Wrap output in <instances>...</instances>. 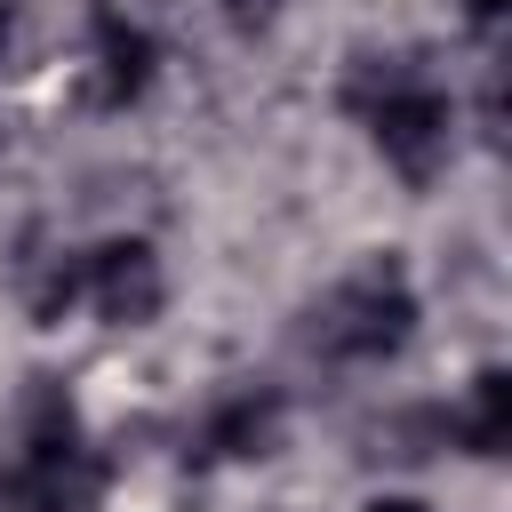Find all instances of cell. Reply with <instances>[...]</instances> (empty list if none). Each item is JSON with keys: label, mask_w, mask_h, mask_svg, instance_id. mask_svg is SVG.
<instances>
[{"label": "cell", "mask_w": 512, "mask_h": 512, "mask_svg": "<svg viewBox=\"0 0 512 512\" xmlns=\"http://www.w3.org/2000/svg\"><path fill=\"white\" fill-rule=\"evenodd\" d=\"M408 336H416V288H408L400 264L352 272V280L320 304V320H312V344H320L328 360H392Z\"/></svg>", "instance_id": "1"}, {"label": "cell", "mask_w": 512, "mask_h": 512, "mask_svg": "<svg viewBox=\"0 0 512 512\" xmlns=\"http://www.w3.org/2000/svg\"><path fill=\"white\" fill-rule=\"evenodd\" d=\"M360 112H368L376 152H384L408 184H424V176L448 160V144H456V104H448L424 72H384V88L360 96Z\"/></svg>", "instance_id": "2"}, {"label": "cell", "mask_w": 512, "mask_h": 512, "mask_svg": "<svg viewBox=\"0 0 512 512\" xmlns=\"http://www.w3.org/2000/svg\"><path fill=\"white\" fill-rule=\"evenodd\" d=\"M80 304H96V320L112 328H144L160 312V256L152 240H104L80 256Z\"/></svg>", "instance_id": "3"}, {"label": "cell", "mask_w": 512, "mask_h": 512, "mask_svg": "<svg viewBox=\"0 0 512 512\" xmlns=\"http://www.w3.org/2000/svg\"><path fill=\"white\" fill-rule=\"evenodd\" d=\"M152 64H160L152 32L136 16H120V8H96V80H88V96L104 112H120V104H136L152 88Z\"/></svg>", "instance_id": "4"}, {"label": "cell", "mask_w": 512, "mask_h": 512, "mask_svg": "<svg viewBox=\"0 0 512 512\" xmlns=\"http://www.w3.org/2000/svg\"><path fill=\"white\" fill-rule=\"evenodd\" d=\"M456 432H464L472 456H496V448H504V432H512V376H504V368H480V376H472V400H464Z\"/></svg>", "instance_id": "5"}, {"label": "cell", "mask_w": 512, "mask_h": 512, "mask_svg": "<svg viewBox=\"0 0 512 512\" xmlns=\"http://www.w3.org/2000/svg\"><path fill=\"white\" fill-rule=\"evenodd\" d=\"M272 424H280V400H272V392H240V400H224V408H216L208 448H224V456H264Z\"/></svg>", "instance_id": "6"}, {"label": "cell", "mask_w": 512, "mask_h": 512, "mask_svg": "<svg viewBox=\"0 0 512 512\" xmlns=\"http://www.w3.org/2000/svg\"><path fill=\"white\" fill-rule=\"evenodd\" d=\"M224 8H232V24H240V32H256V24H272V8H280V0H224Z\"/></svg>", "instance_id": "7"}, {"label": "cell", "mask_w": 512, "mask_h": 512, "mask_svg": "<svg viewBox=\"0 0 512 512\" xmlns=\"http://www.w3.org/2000/svg\"><path fill=\"white\" fill-rule=\"evenodd\" d=\"M464 8H472V24H496L504 16V0H464Z\"/></svg>", "instance_id": "8"}, {"label": "cell", "mask_w": 512, "mask_h": 512, "mask_svg": "<svg viewBox=\"0 0 512 512\" xmlns=\"http://www.w3.org/2000/svg\"><path fill=\"white\" fill-rule=\"evenodd\" d=\"M368 512H424V504H416V496H376Z\"/></svg>", "instance_id": "9"}, {"label": "cell", "mask_w": 512, "mask_h": 512, "mask_svg": "<svg viewBox=\"0 0 512 512\" xmlns=\"http://www.w3.org/2000/svg\"><path fill=\"white\" fill-rule=\"evenodd\" d=\"M8 32H16V8H8V0H0V48H8Z\"/></svg>", "instance_id": "10"}]
</instances>
